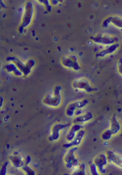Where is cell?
<instances>
[{"label":"cell","instance_id":"11","mask_svg":"<svg viewBox=\"0 0 122 175\" xmlns=\"http://www.w3.org/2000/svg\"><path fill=\"white\" fill-rule=\"evenodd\" d=\"M120 129V125L118 120L115 118L112 120L110 130L114 135L118 133Z\"/></svg>","mask_w":122,"mask_h":175},{"label":"cell","instance_id":"13","mask_svg":"<svg viewBox=\"0 0 122 175\" xmlns=\"http://www.w3.org/2000/svg\"><path fill=\"white\" fill-rule=\"evenodd\" d=\"M85 164L83 163L79 166L78 169L74 171V172L75 175H85Z\"/></svg>","mask_w":122,"mask_h":175},{"label":"cell","instance_id":"3","mask_svg":"<svg viewBox=\"0 0 122 175\" xmlns=\"http://www.w3.org/2000/svg\"><path fill=\"white\" fill-rule=\"evenodd\" d=\"M77 149V148L76 147H73L68 151L65 156L64 160L67 167L70 168L78 165V160L74 154L75 151Z\"/></svg>","mask_w":122,"mask_h":175},{"label":"cell","instance_id":"9","mask_svg":"<svg viewBox=\"0 0 122 175\" xmlns=\"http://www.w3.org/2000/svg\"><path fill=\"white\" fill-rule=\"evenodd\" d=\"M119 46V44L117 43L109 45L108 48L99 53L98 56L103 57L111 54L116 51Z\"/></svg>","mask_w":122,"mask_h":175},{"label":"cell","instance_id":"8","mask_svg":"<svg viewBox=\"0 0 122 175\" xmlns=\"http://www.w3.org/2000/svg\"><path fill=\"white\" fill-rule=\"evenodd\" d=\"M82 126L80 124L73 123L70 128L66 135V139L69 142L72 141L77 133L82 129Z\"/></svg>","mask_w":122,"mask_h":175},{"label":"cell","instance_id":"1","mask_svg":"<svg viewBox=\"0 0 122 175\" xmlns=\"http://www.w3.org/2000/svg\"><path fill=\"white\" fill-rule=\"evenodd\" d=\"M72 86L75 89L83 90L87 93H91L95 90L88 81L84 78L75 80L72 82Z\"/></svg>","mask_w":122,"mask_h":175},{"label":"cell","instance_id":"2","mask_svg":"<svg viewBox=\"0 0 122 175\" xmlns=\"http://www.w3.org/2000/svg\"><path fill=\"white\" fill-rule=\"evenodd\" d=\"M106 154L108 162L122 169V155L112 151L108 152Z\"/></svg>","mask_w":122,"mask_h":175},{"label":"cell","instance_id":"4","mask_svg":"<svg viewBox=\"0 0 122 175\" xmlns=\"http://www.w3.org/2000/svg\"><path fill=\"white\" fill-rule=\"evenodd\" d=\"M57 88L55 91L54 96L48 98L47 102L48 105L54 107L59 106L62 101V97L60 93L62 88L59 86Z\"/></svg>","mask_w":122,"mask_h":175},{"label":"cell","instance_id":"15","mask_svg":"<svg viewBox=\"0 0 122 175\" xmlns=\"http://www.w3.org/2000/svg\"><path fill=\"white\" fill-rule=\"evenodd\" d=\"M90 169L92 175L99 174L98 173H99L97 167L94 162L90 164Z\"/></svg>","mask_w":122,"mask_h":175},{"label":"cell","instance_id":"7","mask_svg":"<svg viewBox=\"0 0 122 175\" xmlns=\"http://www.w3.org/2000/svg\"><path fill=\"white\" fill-rule=\"evenodd\" d=\"M93 118L92 112L88 111L82 114L76 116L73 120V123L81 124L88 122L91 120Z\"/></svg>","mask_w":122,"mask_h":175},{"label":"cell","instance_id":"5","mask_svg":"<svg viewBox=\"0 0 122 175\" xmlns=\"http://www.w3.org/2000/svg\"><path fill=\"white\" fill-rule=\"evenodd\" d=\"M94 162L97 167L99 172L104 173L105 166L108 162L106 154H101L97 156L94 159Z\"/></svg>","mask_w":122,"mask_h":175},{"label":"cell","instance_id":"10","mask_svg":"<svg viewBox=\"0 0 122 175\" xmlns=\"http://www.w3.org/2000/svg\"><path fill=\"white\" fill-rule=\"evenodd\" d=\"M78 109L75 101L71 102L68 105L66 108V114L68 117H72L74 115L75 111Z\"/></svg>","mask_w":122,"mask_h":175},{"label":"cell","instance_id":"14","mask_svg":"<svg viewBox=\"0 0 122 175\" xmlns=\"http://www.w3.org/2000/svg\"><path fill=\"white\" fill-rule=\"evenodd\" d=\"M113 135L110 129L105 131L102 134V139L104 140H108L110 139Z\"/></svg>","mask_w":122,"mask_h":175},{"label":"cell","instance_id":"17","mask_svg":"<svg viewBox=\"0 0 122 175\" xmlns=\"http://www.w3.org/2000/svg\"><path fill=\"white\" fill-rule=\"evenodd\" d=\"M83 109H78L76 110L74 112V115L76 116H78L83 114Z\"/></svg>","mask_w":122,"mask_h":175},{"label":"cell","instance_id":"12","mask_svg":"<svg viewBox=\"0 0 122 175\" xmlns=\"http://www.w3.org/2000/svg\"><path fill=\"white\" fill-rule=\"evenodd\" d=\"M109 22L118 27L122 29V19L116 17L109 18Z\"/></svg>","mask_w":122,"mask_h":175},{"label":"cell","instance_id":"16","mask_svg":"<svg viewBox=\"0 0 122 175\" xmlns=\"http://www.w3.org/2000/svg\"><path fill=\"white\" fill-rule=\"evenodd\" d=\"M117 72L122 76V59H119L117 63Z\"/></svg>","mask_w":122,"mask_h":175},{"label":"cell","instance_id":"6","mask_svg":"<svg viewBox=\"0 0 122 175\" xmlns=\"http://www.w3.org/2000/svg\"><path fill=\"white\" fill-rule=\"evenodd\" d=\"M85 134V131L82 129L77 133L73 140L69 143L63 145V146L66 148L76 147L80 145Z\"/></svg>","mask_w":122,"mask_h":175}]
</instances>
